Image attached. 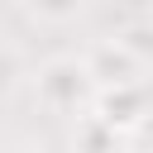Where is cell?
<instances>
[{"instance_id":"2","label":"cell","mask_w":153,"mask_h":153,"mask_svg":"<svg viewBox=\"0 0 153 153\" xmlns=\"http://www.w3.org/2000/svg\"><path fill=\"white\" fill-rule=\"evenodd\" d=\"M91 115H96L105 129H115V134L124 139V134L139 129L143 115H148L143 81H129V86H96V96H91Z\"/></svg>"},{"instance_id":"5","label":"cell","mask_w":153,"mask_h":153,"mask_svg":"<svg viewBox=\"0 0 153 153\" xmlns=\"http://www.w3.org/2000/svg\"><path fill=\"white\" fill-rule=\"evenodd\" d=\"M115 43H120L129 57H139V62L153 57V29H148V24H129L124 33H115Z\"/></svg>"},{"instance_id":"3","label":"cell","mask_w":153,"mask_h":153,"mask_svg":"<svg viewBox=\"0 0 153 153\" xmlns=\"http://www.w3.org/2000/svg\"><path fill=\"white\" fill-rule=\"evenodd\" d=\"M81 67H86L91 86H129V81H139V76H143V62H139V57H129L115 38H100V43L81 57Z\"/></svg>"},{"instance_id":"7","label":"cell","mask_w":153,"mask_h":153,"mask_svg":"<svg viewBox=\"0 0 153 153\" xmlns=\"http://www.w3.org/2000/svg\"><path fill=\"white\" fill-rule=\"evenodd\" d=\"M19 76H24V62H19V53L0 43V96H5V91H14V86H19Z\"/></svg>"},{"instance_id":"4","label":"cell","mask_w":153,"mask_h":153,"mask_svg":"<svg viewBox=\"0 0 153 153\" xmlns=\"http://www.w3.org/2000/svg\"><path fill=\"white\" fill-rule=\"evenodd\" d=\"M72 143H76V153H120V134L105 129L96 115H81V120H76Z\"/></svg>"},{"instance_id":"8","label":"cell","mask_w":153,"mask_h":153,"mask_svg":"<svg viewBox=\"0 0 153 153\" xmlns=\"http://www.w3.org/2000/svg\"><path fill=\"white\" fill-rule=\"evenodd\" d=\"M5 153H43V148H38V143H10Z\"/></svg>"},{"instance_id":"6","label":"cell","mask_w":153,"mask_h":153,"mask_svg":"<svg viewBox=\"0 0 153 153\" xmlns=\"http://www.w3.org/2000/svg\"><path fill=\"white\" fill-rule=\"evenodd\" d=\"M29 10H33L38 19H53V24H57V19H72V14L81 10V0H29Z\"/></svg>"},{"instance_id":"1","label":"cell","mask_w":153,"mask_h":153,"mask_svg":"<svg viewBox=\"0 0 153 153\" xmlns=\"http://www.w3.org/2000/svg\"><path fill=\"white\" fill-rule=\"evenodd\" d=\"M91 96H96V86H91L86 67H81L76 57H53V62L38 67V100H43L48 110L76 115V110L91 105Z\"/></svg>"}]
</instances>
